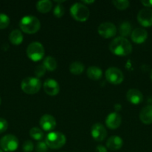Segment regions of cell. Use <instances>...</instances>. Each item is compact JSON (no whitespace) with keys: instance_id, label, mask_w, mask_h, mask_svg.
Instances as JSON below:
<instances>
[{"instance_id":"1","label":"cell","mask_w":152,"mask_h":152,"mask_svg":"<svg viewBox=\"0 0 152 152\" xmlns=\"http://www.w3.org/2000/svg\"><path fill=\"white\" fill-rule=\"evenodd\" d=\"M110 50L114 55L119 56H125L131 54L133 48L131 43L124 37H119L115 38L109 46Z\"/></svg>"},{"instance_id":"2","label":"cell","mask_w":152,"mask_h":152,"mask_svg":"<svg viewBox=\"0 0 152 152\" xmlns=\"http://www.w3.org/2000/svg\"><path fill=\"white\" fill-rule=\"evenodd\" d=\"M41 24L36 16H25L19 21V28L25 34H33L40 29Z\"/></svg>"},{"instance_id":"3","label":"cell","mask_w":152,"mask_h":152,"mask_svg":"<svg viewBox=\"0 0 152 152\" xmlns=\"http://www.w3.org/2000/svg\"><path fill=\"white\" fill-rule=\"evenodd\" d=\"M66 142V136L61 132H52L46 137L45 142L52 149H58L63 146Z\"/></svg>"},{"instance_id":"4","label":"cell","mask_w":152,"mask_h":152,"mask_svg":"<svg viewBox=\"0 0 152 152\" xmlns=\"http://www.w3.org/2000/svg\"><path fill=\"white\" fill-rule=\"evenodd\" d=\"M72 17L78 22H85L89 19V10L83 3H75L70 7Z\"/></svg>"},{"instance_id":"5","label":"cell","mask_w":152,"mask_h":152,"mask_svg":"<svg viewBox=\"0 0 152 152\" xmlns=\"http://www.w3.org/2000/svg\"><path fill=\"white\" fill-rule=\"evenodd\" d=\"M40 88H41V81L37 77H25L21 83V89L27 94H37L40 91Z\"/></svg>"},{"instance_id":"6","label":"cell","mask_w":152,"mask_h":152,"mask_svg":"<svg viewBox=\"0 0 152 152\" xmlns=\"http://www.w3.org/2000/svg\"><path fill=\"white\" fill-rule=\"evenodd\" d=\"M27 56L33 62L41 60L45 55V49L43 45L38 42L30 43L26 49Z\"/></svg>"},{"instance_id":"7","label":"cell","mask_w":152,"mask_h":152,"mask_svg":"<svg viewBox=\"0 0 152 152\" xmlns=\"http://www.w3.org/2000/svg\"><path fill=\"white\" fill-rule=\"evenodd\" d=\"M0 145L3 151L7 152L14 151L17 149L19 140L17 137L13 134H7L0 140Z\"/></svg>"},{"instance_id":"8","label":"cell","mask_w":152,"mask_h":152,"mask_svg":"<svg viewBox=\"0 0 152 152\" xmlns=\"http://www.w3.org/2000/svg\"><path fill=\"white\" fill-rule=\"evenodd\" d=\"M105 77L107 82L113 85H119L123 82L124 74L118 68H109L105 72Z\"/></svg>"},{"instance_id":"9","label":"cell","mask_w":152,"mask_h":152,"mask_svg":"<svg viewBox=\"0 0 152 152\" xmlns=\"http://www.w3.org/2000/svg\"><path fill=\"white\" fill-rule=\"evenodd\" d=\"M98 33L103 38L110 39L116 36L117 28L111 22H103L98 26Z\"/></svg>"},{"instance_id":"10","label":"cell","mask_w":152,"mask_h":152,"mask_svg":"<svg viewBox=\"0 0 152 152\" xmlns=\"http://www.w3.org/2000/svg\"><path fill=\"white\" fill-rule=\"evenodd\" d=\"M137 20L143 27H150L152 25V10L150 8H143L137 14Z\"/></svg>"},{"instance_id":"11","label":"cell","mask_w":152,"mask_h":152,"mask_svg":"<svg viewBox=\"0 0 152 152\" xmlns=\"http://www.w3.org/2000/svg\"><path fill=\"white\" fill-rule=\"evenodd\" d=\"M107 131L101 123H95L91 129V135L95 141L101 142L107 137Z\"/></svg>"},{"instance_id":"12","label":"cell","mask_w":152,"mask_h":152,"mask_svg":"<svg viewBox=\"0 0 152 152\" xmlns=\"http://www.w3.org/2000/svg\"><path fill=\"white\" fill-rule=\"evenodd\" d=\"M56 120L50 114H44L40 120V126L43 131L51 132L56 127Z\"/></svg>"},{"instance_id":"13","label":"cell","mask_w":152,"mask_h":152,"mask_svg":"<svg viewBox=\"0 0 152 152\" xmlns=\"http://www.w3.org/2000/svg\"><path fill=\"white\" fill-rule=\"evenodd\" d=\"M43 89L49 96H56L60 91V86L56 80L48 79L43 83Z\"/></svg>"},{"instance_id":"14","label":"cell","mask_w":152,"mask_h":152,"mask_svg":"<svg viewBox=\"0 0 152 152\" xmlns=\"http://www.w3.org/2000/svg\"><path fill=\"white\" fill-rule=\"evenodd\" d=\"M122 123V117L117 112H113L108 114L105 120V124L110 129H116Z\"/></svg>"},{"instance_id":"15","label":"cell","mask_w":152,"mask_h":152,"mask_svg":"<svg viewBox=\"0 0 152 152\" xmlns=\"http://www.w3.org/2000/svg\"><path fill=\"white\" fill-rule=\"evenodd\" d=\"M131 37L134 42L137 44H142L147 39L148 32L144 28H137L131 32Z\"/></svg>"},{"instance_id":"16","label":"cell","mask_w":152,"mask_h":152,"mask_svg":"<svg viewBox=\"0 0 152 152\" xmlns=\"http://www.w3.org/2000/svg\"><path fill=\"white\" fill-rule=\"evenodd\" d=\"M127 99L134 105H138L142 102L143 99V95L140 91L136 88H131L128 91L126 94Z\"/></svg>"},{"instance_id":"17","label":"cell","mask_w":152,"mask_h":152,"mask_svg":"<svg viewBox=\"0 0 152 152\" xmlns=\"http://www.w3.org/2000/svg\"><path fill=\"white\" fill-rule=\"evenodd\" d=\"M139 119L145 125H151L152 123V105H146L140 111Z\"/></svg>"},{"instance_id":"18","label":"cell","mask_w":152,"mask_h":152,"mask_svg":"<svg viewBox=\"0 0 152 152\" xmlns=\"http://www.w3.org/2000/svg\"><path fill=\"white\" fill-rule=\"evenodd\" d=\"M123 145V140L119 136H112L107 140V148L112 151H117L119 150Z\"/></svg>"},{"instance_id":"19","label":"cell","mask_w":152,"mask_h":152,"mask_svg":"<svg viewBox=\"0 0 152 152\" xmlns=\"http://www.w3.org/2000/svg\"><path fill=\"white\" fill-rule=\"evenodd\" d=\"M86 75L90 80H98L102 77V70L97 66H90L86 70Z\"/></svg>"},{"instance_id":"20","label":"cell","mask_w":152,"mask_h":152,"mask_svg":"<svg viewBox=\"0 0 152 152\" xmlns=\"http://www.w3.org/2000/svg\"><path fill=\"white\" fill-rule=\"evenodd\" d=\"M37 10L40 13H47L52 10V2L49 0H42L39 1L36 4Z\"/></svg>"},{"instance_id":"21","label":"cell","mask_w":152,"mask_h":152,"mask_svg":"<svg viewBox=\"0 0 152 152\" xmlns=\"http://www.w3.org/2000/svg\"><path fill=\"white\" fill-rule=\"evenodd\" d=\"M9 39L12 44L15 45H20L23 41V36L19 30H13L9 35Z\"/></svg>"},{"instance_id":"22","label":"cell","mask_w":152,"mask_h":152,"mask_svg":"<svg viewBox=\"0 0 152 152\" xmlns=\"http://www.w3.org/2000/svg\"><path fill=\"white\" fill-rule=\"evenodd\" d=\"M43 66L46 68V69L49 71H54L56 70L58 67V63H57L56 59L52 56H46L43 60Z\"/></svg>"},{"instance_id":"23","label":"cell","mask_w":152,"mask_h":152,"mask_svg":"<svg viewBox=\"0 0 152 152\" xmlns=\"http://www.w3.org/2000/svg\"><path fill=\"white\" fill-rule=\"evenodd\" d=\"M84 71V65L80 62H74L69 65V71L74 75H80Z\"/></svg>"},{"instance_id":"24","label":"cell","mask_w":152,"mask_h":152,"mask_svg":"<svg viewBox=\"0 0 152 152\" xmlns=\"http://www.w3.org/2000/svg\"><path fill=\"white\" fill-rule=\"evenodd\" d=\"M119 32L121 37L126 38L131 34V25L128 22H124L120 25L119 28Z\"/></svg>"},{"instance_id":"25","label":"cell","mask_w":152,"mask_h":152,"mask_svg":"<svg viewBox=\"0 0 152 152\" xmlns=\"http://www.w3.org/2000/svg\"><path fill=\"white\" fill-rule=\"evenodd\" d=\"M29 135L32 139L35 140H41L44 137V134L42 129H39L37 127L32 128L29 132Z\"/></svg>"},{"instance_id":"26","label":"cell","mask_w":152,"mask_h":152,"mask_svg":"<svg viewBox=\"0 0 152 152\" xmlns=\"http://www.w3.org/2000/svg\"><path fill=\"white\" fill-rule=\"evenodd\" d=\"M113 5L120 10H125L130 6V2L128 0H115L112 1Z\"/></svg>"},{"instance_id":"27","label":"cell","mask_w":152,"mask_h":152,"mask_svg":"<svg viewBox=\"0 0 152 152\" xmlns=\"http://www.w3.org/2000/svg\"><path fill=\"white\" fill-rule=\"evenodd\" d=\"M10 24V19L4 13H0V29H4Z\"/></svg>"},{"instance_id":"28","label":"cell","mask_w":152,"mask_h":152,"mask_svg":"<svg viewBox=\"0 0 152 152\" xmlns=\"http://www.w3.org/2000/svg\"><path fill=\"white\" fill-rule=\"evenodd\" d=\"M64 13H65V9L62 4H57L53 10V13L57 18H61L63 16Z\"/></svg>"},{"instance_id":"29","label":"cell","mask_w":152,"mask_h":152,"mask_svg":"<svg viewBox=\"0 0 152 152\" xmlns=\"http://www.w3.org/2000/svg\"><path fill=\"white\" fill-rule=\"evenodd\" d=\"M46 69L43 66V65H39L37 66H36L35 68H34V74H35L36 77L38 79L40 77H43L45 75V74H46Z\"/></svg>"},{"instance_id":"30","label":"cell","mask_w":152,"mask_h":152,"mask_svg":"<svg viewBox=\"0 0 152 152\" xmlns=\"http://www.w3.org/2000/svg\"><path fill=\"white\" fill-rule=\"evenodd\" d=\"M22 150L24 152H31L34 150V143L31 140H26L22 145Z\"/></svg>"},{"instance_id":"31","label":"cell","mask_w":152,"mask_h":152,"mask_svg":"<svg viewBox=\"0 0 152 152\" xmlns=\"http://www.w3.org/2000/svg\"><path fill=\"white\" fill-rule=\"evenodd\" d=\"M48 145L43 141H39L36 145V151L37 152H48Z\"/></svg>"},{"instance_id":"32","label":"cell","mask_w":152,"mask_h":152,"mask_svg":"<svg viewBox=\"0 0 152 152\" xmlns=\"http://www.w3.org/2000/svg\"><path fill=\"white\" fill-rule=\"evenodd\" d=\"M7 128H8V123H7V120L0 117V134L5 132Z\"/></svg>"},{"instance_id":"33","label":"cell","mask_w":152,"mask_h":152,"mask_svg":"<svg viewBox=\"0 0 152 152\" xmlns=\"http://www.w3.org/2000/svg\"><path fill=\"white\" fill-rule=\"evenodd\" d=\"M141 3L145 7H147V8L152 7V0H142Z\"/></svg>"},{"instance_id":"34","label":"cell","mask_w":152,"mask_h":152,"mask_svg":"<svg viewBox=\"0 0 152 152\" xmlns=\"http://www.w3.org/2000/svg\"><path fill=\"white\" fill-rule=\"evenodd\" d=\"M95 152H107V149L104 145H98L95 148Z\"/></svg>"},{"instance_id":"35","label":"cell","mask_w":152,"mask_h":152,"mask_svg":"<svg viewBox=\"0 0 152 152\" xmlns=\"http://www.w3.org/2000/svg\"><path fill=\"white\" fill-rule=\"evenodd\" d=\"M94 1H82V3H84V4H92V3H93Z\"/></svg>"},{"instance_id":"36","label":"cell","mask_w":152,"mask_h":152,"mask_svg":"<svg viewBox=\"0 0 152 152\" xmlns=\"http://www.w3.org/2000/svg\"><path fill=\"white\" fill-rule=\"evenodd\" d=\"M150 77H151V80H152V70H151V74H150Z\"/></svg>"},{"instance_id":"37","label":"cell","mask_w":152,"mask_h":152,"mask_svg":"<svg viewBox=\"0 0 152 152\" xmlns=\"http://www.w3.org/2000/svg\"><path fill=\"white\" fill-rule=\"evenodd\" d=\"M0 152H4V151H3L1 149H0Z\"/></svg>"},{"instance_id":"38","label":"cell","mask_w":152,"mask_h":152,"mask_svg":"<svg viewBox=\"0 0 152 152\" xmlns=\"http://www.w3.org/2000/svg\"><path fill=\"white\" fill-rule=\"evenodd\" d=\"M0 105H1V97H0Z\"/></svg>"}]
</instances>
